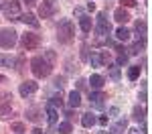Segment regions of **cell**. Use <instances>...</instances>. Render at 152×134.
Wrapping results in <instances>:
<instances>
[{
	"label": "cell",
	"mask_w": 152,
	"mask_h": 134,
	"mask_svg": "<svg viewBox=\"0 0 152 134\" xmlns=\"http://www.w3.org/2000/svg\"><path fill=\"white\" fill-rule=\"evenodd\" d=\"M87 51H89V49H87V45H83V47H81V59L83 61H87Z\"/></svg>",
	"instance_id": "836d02e7"
},
{
	"label": "cell",
	"mask_w": 152,
	"mask_h": 134,
	"mask_svg": "<svg viewBox=\"0 0 152 134\" xmlns=\"http://www.w3.org/2000/svg\"><path fill=\"white\" fill-rule=\"evenodd\" d=\"M122 6H136V0H122Z\"/></svg>",
	"instance_id": "e575fe53"
},
{
	"label": "cell",
	"mask_w": 152,
	"mask_h": 134,
	"mask_svg": "<svg viewBox=\"0 0 152 134\" xmlns=\"http://www.w3.org/2000/svg\"><path fill=\"white\" fill-rule=\"evenodd\" d=\"M31 134H43V130H41V128H35V130H33Z\"/></svg>",
	"instance_id": "b9f144b4"
},
{
	"label": "cell",
	"mask_w": 152,
	"mask_h": 134,
	"mask_svg": "<svg viewBox=\"0 0 152 134\" xmlns=\"http://www.w3.org/2000/svg\"><path fill=\"white\" fill-rule=\"evenodd\" d=\"M87 83H91V87H94V89H102V87H104V83H105V79L99 75V73H94V75L89 77V81H87Z\"/></svg>",
	"instance_id": "e0dca14e"
},
{
	"label": "cell",
	"mask_w": 152,
	"mask_h": 134,
	"mask_svg": "<svg viewBox=\"0 0 152 134\" xmlns=\"http://www.w3.org/2000/svg\"><path fill=\"white\" fill-rule=\"evenodd\" d=\"M116 37L120 39V41H128V39H130V31H128V29H124V26H120V29L116 31Z\"/></svg>",
	"instance_id": "4316f807"
},
{
	"label": "cell",
	"mask_w": 152,
	"mask_h": 134,
	"mask_svg": "<svg viewBox=\"0 0 152 134\" xmlns=\"http://www.w3.org/2000/svg\"><path fill=\"white\" fill-rule=\"evenodd\" d=\"M118 112H120L118 108H110V116H107V118H114V116H118Z\"/></svg>",
	"instance_id": "74e56055"
},
{
	"label": "cell",
	"mask_w": 152,
	"mask_h": 134,
	"mask_svg": "<svg viewBox=\"0 0 152 134\" xmlns=\"http://www.w3.org/2000/svg\"><path fill=\"white\" fill-rule=\"evenodd\" d=\"M16 21H23L24 24H28V26H33V29H39V18H37L35 14H31V12H26V14H18L16 16Z\"/></svg>",
	"instance_id": "8fae6325"
},
{
	"label": "cell",
	"mask_w": 152,
	"mask_h": 134,
	"mask_svg": "<svg viewBox=\"0 0 152 134\" xmlns=\"http://www.w3.org/2000/svg\"><path fill=\"white\" fill-rule=\"evenodd\" d=\"M16 59L10 55H0V67H14Z\"/></svg>",
	"instance_id": "44dd1931"
},
{
	"label": "cell",
	"mask_w": 152,
	"mask_h": 134,
	"mask_svg": "<svg viewBox=\"0 0 152 134\" xmlns=\"http://www.w3.org/2000/svg\"><path fill=\"white\" fill-rule=\"evenodd\" d=\"M110 77H112V79H120V69L112 65V67H110Z\"/></svg>",
	"instance_id": "1f68e13d"
},
{
	"label": "cell",
	"mask_w": 152,
	"mask_h": 134,
	"mask_svg": "<svg viewBox=\"0 0 152 134\" xmlns=\"http://www.w3.org/2000/svg\"><path fill=\"white\" fill-rule=\"evenodd\" d=\"M140 65H132V67H130L128 69V77L130 79H138V77H140Z\"/></svg>",
	"instance_id": "d4e9b609"
},
{
	"label": "cell",
	"mask_w": 152,
	"mask_h": 134,
	"mask_svg": "<svg viewBox=\"0 0 152 134\" xmlns=\"http://www.w3.org/2000/svg\"><path fill=\"white\" fill-rule=\"evenodd\" d=\"M43 118V112L39 108H28L26 110V120H31V122H39Z\"/></svg>",
	"instance_id": "ac0fdd59"
},
{
	"label": "cell",
	"mask_w": 152,
	"mask_h": 134,
	"mask_svg": "<svg viewBox=\"0 0 152 134\" xmlns=\"http://www.w3.org/2000/svg\"><path fill=\"white\" fill-rule=\"evenodd\" d=\"M37 89H39V83H37V81H33V79H26V81H23V83H20L18 94H20L23 97H31L33 94H37Z\"/></svg>",
	"instance_id": "ba28073f"
},
{
	"label": "cell",
	"mask_w": 152,
	"mask_h": 134,
	"mask_svg": "<svg viewBox=\"0 0 152 134\" xmlns=\"http://www.w3.org/2000/svg\"><path fill=\"white\" fill-rule=\"evenodd\" d=\"M53 85H55V87H59V89H61V87H63V85H65V77H55V81H53Z\"/></svg>",
	"instance_id": "d6a6232c"
},
{
	"label": "cell",
	"mask_w": 152,
	"mask_h": 134,
	"mask_svg": "<svg viewBox=\"0 0 152 134\" xmlns=\"http://www.w3.org/2000/svg\"><path fill=\"white\" fill-rule=\"evenodd\" d=\"M31 71L35 73V77H47L53 71V63H49L45 55H37L31 59Z\"/></svg>",
	"instance_id": "7a4b0ae2"
},
{
	"label": "cell",
	"mask_w": 152,
	"mask_h": 134,
	"mask_svg": "<svg viewBox=\"0 0 152 134\" xmlns=\"http://www.w3.org/2000/svg\"><path fill=\"white\" fill-rule=\"evenodd\" d=\"M134 120L136 122H144L146 120V110L142 108V106H136V108H134Z\"/></svg>",
	"instance_id": "7402d4cb"
},
{
	"label": "cell",
	"mask_w": 152,
	"mask_h": 134,
	"mask_svg": "<svg viewBox=\"0 0 152 134\" xmlns=\"http://www.w3.org/2000/svg\"><path fill=\"white\" fill-rule=\"evenodd\" d=\"M112 33V24L107 21V14L105 12H99L97 14V24H95V35L97 37H105Z\"/></svg>",
	"instance_id": "8992f818"
},
{
	"label": "cell",
	"mask_w": 152,
	"mask_h": 134,
	"mask_svg": "<svg viewBox=\"0 0 152 134\" xmlns=\"http://www.w3.org/2000/svg\"><path fill=\"white\" fill-rule=\"evenodd\" d=\"M24 2H26V6H35L37 0H24Z\"/></svg>",
	"instance_id": "60d3db41"
},
{
	"label": "cell",
	"mask_w": 152,
	"mask_h": 134,
	"mask_svg": "<svg viewBox=\"0 0 152 134\" xmlns=\"http://www.w3.org/2000/svg\"><path fill=\"white\" fill-rule=\"evenodd\" d=\"M116 63L118 65H126V63H128V53H120L118 59H116Z\"/></svg>",
	"instance_id": "4dcf8cb0"
},
{
	"label": "cell",
	"mask_w": 152,
	"mask_h": 134,
	"mask_svg": "<svg viewBox=\"0 0 152 134\" xmlns=\"http://www.w3.org/2000/svg\"><path fill=\"white\" fill-rule=\"evenodd\" d=\"M104 100H107L104 92H91L89 94V102H91V108L95 110H104Z\"/></svg>",
	"instance_id": "30bf717a"
},
{
	"label": "cell",
	"mask_w": 152,
	"mask_h": 134,
	"mask_svg": "<svg viewBox=\"0 0 152 134\" xmlns=\"http://www.w3.org/2000/svg\"><path fill=\"white\" fill-rule=\"evenodd\" d=\"M126 128H128V120H126V118H120V120L110 128V132H112V134H122Z\"/></svg>",
	"instance_id": "9a60e30c"
},
{
	"label": "cell",
	"mask_w": 152,
	"mask_h": 134,
	"mask_svg": "<svg viewBox=\"0 0 152 134\" xmlns=\"http://www.w3.org/2000/svg\"><path fill=\"white\" fill-rule=\"evenodd\" d=\"M73 39H75V26L71 23L69 18H63V21H59L57 24V41L61 45H69L73 43Z\"/></svg>",
	"instance_id": "6da1fadb"
},
{
	"label": "cell",
	"mask_w": 152,
	"mask_h": 134,
	"mask_svg": "<svg viewBox=\"0 0 152 134\" xmlns=\"http://www.w3.org/2000/svg\"><path fill=\"white\" fill-rule=\"evenodd\" d=\"M4 81H6V77H4V75H0V83H4Z\"/></svg>",
	"instance_id": "7bdbcfd3"
},
{
	"label": "cell",
	"mask_w": 152,
	"mask_h": 134,
	"mask_svg": "<svg viewBox=\"0 0 152 134\" xmlns=\"http://www.w3.org/2000/svg\"><path fill=\"white\" fill-rule=\"evenodd\" d=\"M16 31L14 29H2L0 31V47L2 49H12L16 45Z\"/></svg>",
	"instance_id": "5b68a950"
},
{
	"label": "cell",
	"mask_w": 152,
	"mask_h": 134,
	"mask_svg": "<svg viewBox=\"0 0 152 134\" xmlns=\"http://www.w3.org/2000/svg\"><path fill=\"white\" fill-rule=\"evenodd\" d=\"M41 43H43V39H41V35H37V33H24V35L20 37V45H23V49H26V51L39 49Z\"/></svg>",
	"instance_id": "3957f363"
},
{
	"label": "cell",
	"mask_w": 152,
	"mask_h": 134,
	"mask_svg": "<svg viewBox=\"0 0 152 134\" xmlns=\"http://www.w3.org/2000/svg\"><path fill=\"white\" fill-rule=\"evenodd\" d=\"M146 29H148V26H146V21H142V18H140V21H136V24H134V31H136L140 37L146 35Z\"/></svg>",
	"instance_id": "603a6c76"
},
{
	"label": "cell",
	"mask_w": 152,
	"mask_h": 134,
	"mask_svg": "<svg viewBox=\"0 0 152 134\" xmlns=\"http://www.w3.org/2000/svg\"><path fill=\"white\" fill-rule=\"evenodd\" d=\"M85 85H87V79H79L77 81V89H85Z\"/></svg>",
	"instance_id": "d590c367"
},
{
	"label": "cell",
	"mask_w": 152,
	"mask_h": 134,
	"mask_svg": "<svg viewBox=\"0 0 152 134\" xmlns=\"http://www.w3.org/2000/svg\"><path fill=\"white\" fill-rule=\"evenodd\" d=\"M107 120H110L107 116H99V118H97V122H99L102 126H107Z\"/></svg>",
	"instance_id": "8d00e7d4"
},
{
	"label": "cell",
	"mask_w": 152,
	"mask_h": 134,
	"mask_svg": "<svg viewBox=\"0 0 152 134\" xmlns=\"http://www.w3.org/2000/svg\"><path fill=\"white\" fill-rule=\"evenodd\" d=\"M49 106H53V108H61L63 106V97H61V94H55V96H51V100H49Z\"/></svg>",
	"instance_id": "484cf974"
},
{
	"label": "cell",
	"mask_w": 152,
	"mask_h": 134,
	"mask_svg": "<svg viewBox=\"0 0 152 134\" xmlns=\"http://www.w3.org/2000/svg\"><path fill=\"white\" fill-rule=\"evenodd\" d=\"M59 10V2L57 0H43V4L39 6V16L41 18H51L55 16Z\"/></svg>",
	"instance_id": "277c9868"
},
{
	"label": "cell",
	"mask_w": 152,
	"mask_h": 134,
	"mask_svg": "<svg viewBox=\"0 0 152 134\" xmlns=\"http://www.w3.org/2000/svg\"><path fill=\"white\" fill-rule=\"evenodd\" d=\"M59 134H71L73 132V128H71V124L69 122H61V124H59V130H57Z\"/></svg>",
	"instance_id": "83f0119b"
},
{
	"label": "cell",
	"mask_w": 152,
	"mask_h": 134,
	"mask_svg": "<svg viewBox=\"0 0 152 134\" xmlns=\"http://www.w3.org/2000/svg\"><path fill=\"white\" fill-rule=\"evenodd\" d=\"M87 59L91 63V67H104L110 63V55L105 51H99V53H91V57H87Z\"/></svg>",
	"instance_id": "9c48e42d"
},
{
	"label": "cell",
	"mask_w": 152,
	"mask_h": 134,
	"mask_svg": "<svg viewBox=\"0 0 152 134\" xmlns=\"http://www.w3.org/2000/svg\"><path fill=\"white\" fill-rule=\"evenodd\" d=\"M10 100H12V96H6L4 102L0 104V118H8V116H10V110H12Z\"/></svg>",
	"instance_id": "4fadbf2b"
},
{
	"label": "cell",
	"mask_w": 152,
	"mask_h": 134,
	"mask_svg": "<svg viewBox=\"0 0 152 134\" xmlns=\"http://www.w3.org/2000/svg\"><path fill=\"white\" fill-rule=\"evenodd\" d=\"M138 97H140V102H146V89H144L142 94H138Z\"/></svg>",
	"instance_id": "ab89813d"
},
{
	"label": "cell",
	"mask_w": 152,
	"mask_h": 134,
	"mask_svg": "<svg viewBox=\"0 0 152 134\" xmlns=\"http://www.w3.org/2000/svg\"><path fill=\"white\" fill-rule=\"evenodd\" d=\"M45 59H47L49 63H53V65H55V59H57L55 51H51V49H49V51H45Z\"/></svg>",
	"instance_id": "f546056e"
},
{
	"label": "cell",
	"mask_w": 152,
	"mask_h": 134,
	"mask_svg": "<svg viewBox=\"0 0 152 134\" xmlns=\"http://www.w3.org/2000/svg\"><path fill=\"white\" fill-rule=\"evenodd\" d=\"M114 18H116L120 24H126L130 18H132V16H130V12L126 10L124 6H122V8H116V12H114Z\"/></svg>",
	"instance_id": "7c38bea8"
},
{
	"label": "cell",
	"mask_w": 152,
	"mask_h": 134,
	"mask_svg": "<svg viewBox=\"0 0 152 134\" xmlns=\"http://www.w3.org/2000/svg\"><path fill=\"white\" fill-rule=\"evenodd\" d=\"M79 26H81L83 33H89V31H91V18H89L87 14H81V16H79Z\"/></svg>",
	"instance_id": "ffe728a7"
},
{
	"label": "cell",
	"mask_w": 152,
	"mask_h": 134,
	"mask_svg": "<svg viewBox=\"0 0 152 134\" xmlns=\"http://www.w3.org/2000/svg\"><path fill=\"white\" fill-rule=\"evenodd\" d=\"M10 130L16 134H23L24 132V124L23 122H14V124H10Z\"/></svg>",
	"instance_id": "f1b7e54d"
},
{
	"label": "cell",
	"mask_w": 152,
	"mask_h": 134,
	"mask_svg": "<svg viewBox=\"0 0 152 134\" xmlns=\"http://www.w3.org/2000/svg\"><path fill=\"white\" fill-rule=\"evenodd\" d=\"M65 116H67V118H69V120H71V118L75 116V112H73V110H67V112H65Z\"/></svg>",
	"instance_id": "f35d334b"
},
{
	"label": "cell",
	"mask_w": 152,
	"mask_h": 134,
	"mask_svg": "<svg viewBox=\"0 0 152 134\" xmlns=\"http://www.w3.org/2000/svg\"><path fill=\"white\" fill-rule=\"evenodd\" d=\"M0 10L6 16H18L20 14V0H10V2H0Z\"/></svg>",
	"instance_id": "52a82bcc"
},
{
	"label": "cell",
	"mask_w": 152,
	"mask_h": 134,
	"mask_svg": "<svg viewBox=\"0 0 152 134\" xmlns=\"http://www.w3.org/2000/svg\"><path fill=\"white\" fill-rule=\"evenodd\" d=\"M95 122H97V118H95L91 112H87V114H83V116H81V126H83V128H91Z\"/></svg>",
	"instance_id": "d6986e66"
},
{
	"label": "cell",
	"mask_w": 152,
	"mask_h": 134,
	"mask_svg": "<svg viewBox=\"0 0 152 134\" xmlns=\"http://www.w3.org/2000/svg\"><path fill=\"white\" fill-rule=\"evenodd\" d=\"M67 102H69L71 108H79V106H81V94H79V89H73V92H69Z\"/></svg>",
	"instance_id": "5bb4252c"
},
{
	"label": "cell",
	"mask_w": 152,
	"mask_h": 134,
	"mask_svg": "<svg viewBox=\"0 0 152 134\" xmlns=\"http://www.w3.org/2000/svg\"><path fill=\"white\" fill-rule=\"evenodd\" d=\"M142 49H144V37H142L140 41H136V43H134V45H132L128 51H130V55H136V53H140Z\"/></svg>",
	"instance_id": "cb8c5ba5"
},
{
	"label": "cell",
	"mask_w": 152,
	"mask_h": 134,
	"mask_svg": "<svg viewBox=\"0 0 152 134\" xmlns=\"http://www.w3.org/2000/svg\"><path fill=\"white\" fill-rule=\"evenodd\" d=\"M45 116H47V122H49V124H55V122L59 120L57 108H53V106H49V104H47V108H45Z\"/></svg>",
	"instance_id": "2e32d148"
}]
</instances>
